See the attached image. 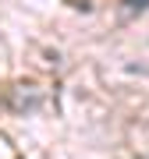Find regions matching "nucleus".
<instances>
[{"label": "nucleus", "mask_w": 149, "mask_h": 159, "mask_svg": "<svg viewBox=\"0 0 149 159\" xmlns=\"http://www.w3.org/2000/svg\"><path fill=\"white\" fill-rule=\"evenodd\" d=\"M0 106L4 110H11V113H39V110L46 106V89L43 85H11L4 92V99H0Z\"/></svg>", "instance_id": "1"}, {"label": "nucleus", "mask_w": 149, "mask_h": 159, "mask_svg": "<svg viewBox=\"0 0 149 159\" xmlns=\"http://www.w3.org/2000/svg\"><path fill=\"white\" fill-rule=\"evenodd\" d=\"M128 11H142V7H149V0H124Z\"/></svg>", "instance_id": "2"}]
</instances>
